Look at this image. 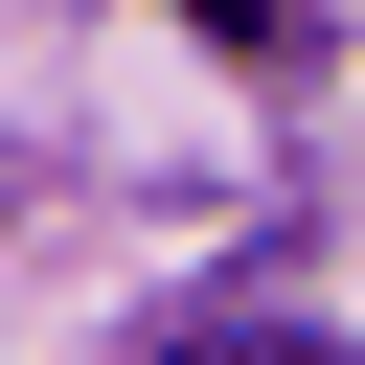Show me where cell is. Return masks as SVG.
Instances as JSON below:
<instances>
[{
    "instance_id": "2",
    "label": "cell",
    "mask_w": 365,
    "mask_h": 365,
    "mask_svg": "<svg viewBox=\"0 0 365 365\" xmlns=\"http://www.w3.org/2000/svg\"><path fill=\"white\" fill-rule=\"evenodd\" d=\"M182 23H205V46H297V0H182Z\"/></svg>"
},
{
    "instance_id": "1",
    "label": "cell",
    "mask_w": 365,
    "mask_h": 365,
    "mask_svg": "<svg viewBox=\"0 0 365 365\" xmlns=\"http://www.w3.org/2000/svg\"><path fill=\"white\" fill-rule=\"evenodd\" d=\"M160 365H342V342H319V319H182Z\"/></svg>"
}]
</instances>
